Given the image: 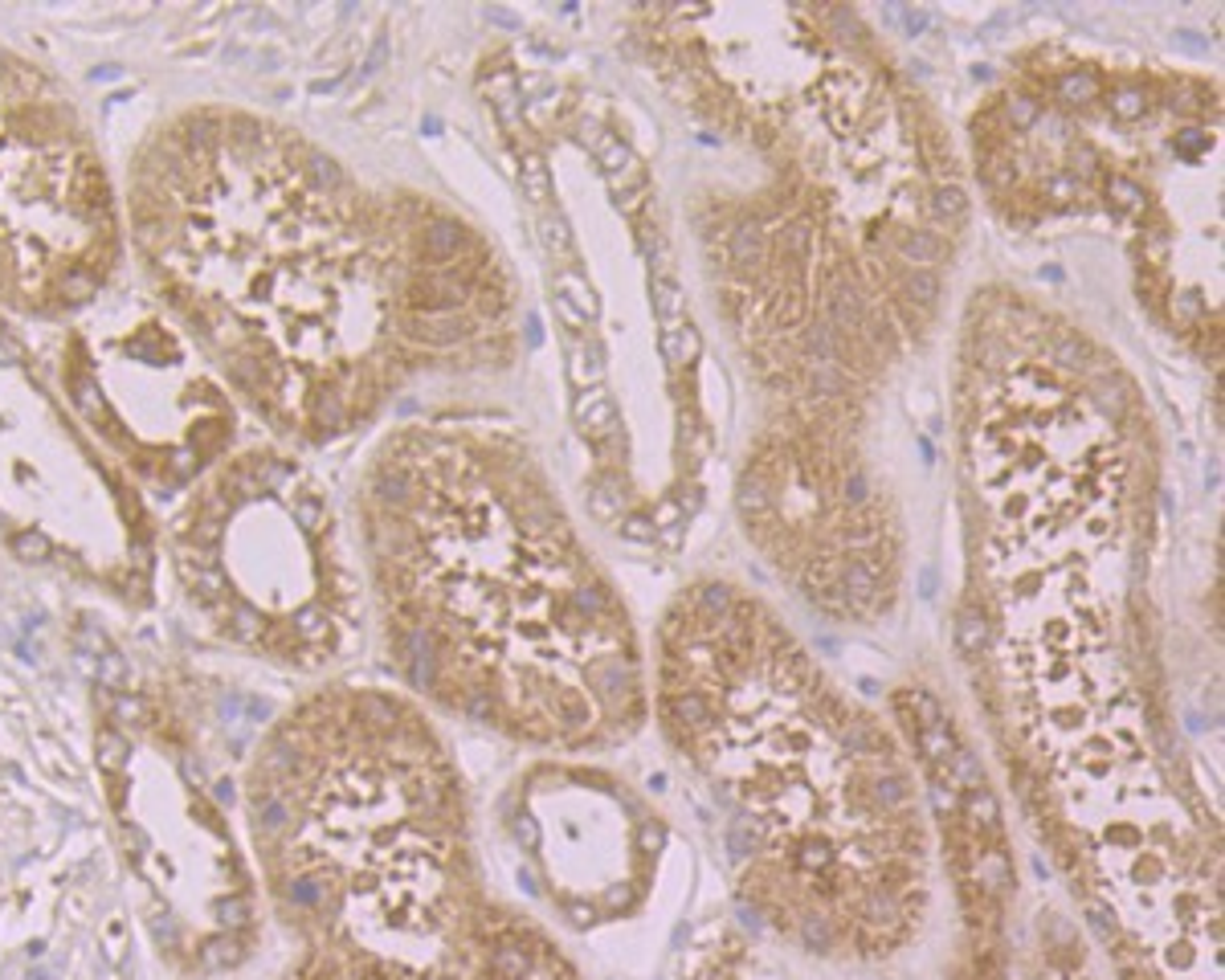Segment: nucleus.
<instances>
[{"instance_id":"obj_1","label":"nucleus","mask_w":1225,"mask_h":980,"mask_svg":"<svg viewBox=\"0 0 1225 980\" xmlns=\"http://www.w3.org/2000/svg\"><path fill=\"white\" fill-rule=\"evenodd\" d=\"M368 217L344 164L229 106L160 122L122 201L147 290L225 392L278 434L315 441L351 429L356 396L368 401L344 360L347 295L372 299L385 278L409 299L421 278L380 274Z\"/></svg>"},{"instance_id":"obj_2","label":"nucleus","mask_w":1225,"mask_h":980,"mask_svg":"<svg viewBox=\"0 0 1225 980\" xmlns=\"http://www.w3.org/2000/svg\"><path fill=\"white\" fill-rule=\"evenodd\" d=\"M245 813L270 907L302 947L425 964L482 915L457 780L385 691L290 711L257 747Z\"/></svg>"},{"instance_id":"obj_3","label":"nucleus","mask_w":1225,"mask_h":980,"mask_svg":"<svg viewBox=\"0 0 1225 980\" xmlns=\"http://www.w3.org/2000/svg\"><path fill=\"white\" fill-rule=\"evenodd\" d=\"M167 556L192 612L241 650L319 670L351 646L356 580L323 490L286 454H225L205 470L172 515Z\"/></svg>"},{"instance_id":"obj_4","label":"nucleus","mask_w":1225,"mask_h":980,"mask_svg":"<svg viewBox=\"0 0 1225 980\" xmlns=\"http://www.w3.org/2000/svg\"><path fill=\"white\" fill-rule=\"evenodd\" d=\"M122 254L115 189L74 102L0 45V306L74 319L106 295Z\"/></svg>"},{"instance_id":"obj_5","label":"nucleus","mask_w":1225,"mask_h":980,"mask_svg":"<svg viewBox=\"0 0 1225 980\" xmlns=\"http://www.w3.org/2000/svg\"><path fill=\"white\" fill-rule=\"evenodd\" d=\"M66 327V401L140 486L176 495L229 454L234 401L176 323L119 299Z\"/></svg>"},{"instance_id":"obj_6","label":"nucleus","mask_w":1225,"mask_h":980,"mask_svg":"<svg viewBox=\"0 0 1225 980\" xmlns=\"http://www.w3.org/2000/svg\"><path fill=\"white\" fill-rule=\"evenodd\" d=\"M825 311H830V327L834 331H854L866 323V306H862V295L846 282V278H834L830 282V295H825Z\"/></svg>"},{"instance_id":"obj_7","label":"nucleus","mask_w":1225,"mask_h":980,"mask_svg":"<svg viewBox=\"0 0 1225 980\" xmlns=\"http://www.w3.org/2000/svg\"><path fill=\"white\" fill-rule=\"evenodd\" d=\"M576 412H580V421H585V434H589V437H609L612 429H617V409H612V401H609L601 389H592V392L580 396Z\"/></svg>"},{"instance_id":"obj_8","label":"nucleus","mask_w":1225,"mask_h":980,"mask_svg":"<svg viewBox=\"0 0 1225 980\" xmlns=\"http://www.w3.org/2000/svg\"><path fill=\"white\" fill-rule=\"evenodd\" d=\"M727 257H731V266H740V270L760 262L764 257V229H760V221H744L740 229H731Z\"/></svg>"},{"instance_id":"obj_9","label":"nucleus","mask_w":1225,"mask_h":980,"mask_svg":"<svg viewBox=\"0 0 1225 980\" xmlns=\"http://www.w3.org/2000/svg\"><path fill=\"white\" fill-rule=\"evenodd\" d=\"M735 502H740L744 519H764V515L776 507L772 490H768V482H764L760 474H747V479L740 482V495H735Z\"/></svg>"},{"instance_id":"obj_10","label":"nucleus","mask_w":1225,"mask_h":980,"mask_svg":"<svg viewBox=\"0 0 1225 980\" xmlns=\"http://www.w3.org/2000/svg\"><path fill=\"white\" fill-rule=\"evenodd\" d=\"M899 254L911 257V262H940L944 241L936 234H927V229H907V234L899 237Z\"/></svg>"},{"instance_id":"obj_11","label":"nucleus","mask_w":1225,"mask_h":980,"mask_svg":"<svg viewBox=\"0 0 1225 980\" xmlns=\"http://www.w3.org/2000/svg\"><path fill=\"white\" fill-rule=\"evenodd\" d=\"M927 209H931V217H940V221H964V212H969V196H964L956 184H940V189H931Z\"/></svg>"},{"instance_id":"obj_12","label":"nucleus","mask_w":1225,"mask_h":980,"mask_svg":"<svg viewBox=\"0 0 1225 980\" xmlns=\"http://www.w3.org/2000/svg\"><path fill=\"white\" fill-rule=\"evenodd\" d=\"M956 641H960L964 654H980V650H985V641H989L985 612H980V609H964L960 621H956Z\"/></svg>"},{"instance_id":"obj_13","label":"nucleus","mask_w":1225,"mask_h":980,"mask_svg":"<svg viewBox=\"0 0 1225 980\" xmlns=\"http://www.w3.org/2000/svg\"><path fill=\"white\" fill-rule=\"evenodd\" d=\"M682 290L674 286V282H666V278H657L654 282V311H657V319H662L666 327H674L682 319Z\"/></svg>"},{"instance_id":"obj_14","label":"nucleus","mask_w":1225,"mask_h":980,"mask_svg":"<svg viewBox=\"0 0 1225 980\" xmlns=\"http://www.w3.org/2000/svg\"><path fill=\"white\" fill-rule=\"evenodd\" d=\"M902 290H907V299L919 302V306H936V299H940V274H936V270H911L907 282H902Z\"/></svg>"},{"instance_id":"obj_15","label":"nucleus","mask_w":1225,"mask_h":980,"mask_svg":"<svg viewBox=\"0 0 1225 980\" xmlns=\"http://www.w3.org/2000/svg\"><path fill=\"white\" fill-rule=\"evenodd\" d=\"M809 389L821 392V396H837V392H846V376L837 372V364L813 360L809 364Z\"/></svg>"},{"instance_id":"obj_16","label":"nucleus","mask_w":1225,"mask_h":980,"mask_svg":"<svg viewBox=\"0 0 1225 980\" xmlns=\"http://www.w3.org/2000/svg\"><path fill=\"white\" fill-rule=\"evenodd\" d=\"M556 290L560 295H568L572 302H576V311L580 315H596V295H592V286L580 278V274H560L556 278Z\"/></svg>"},{"instance_id":"obj_17","label":"nucleus","mask_w":1225,"mask_h":980,"mask_svg":"<svg viewBox=\"0 0 1225 980\" xmlns=\"http://www.w3.org/2000/svg\"><path fill=\"white\" fill-rule=\"evenodd\" d=\"M589 507H592V515L596 519H612L621 511V490H617V482L612 479H601L592 490H589Z\"/></svg>"},{"instance_id":"obj_18","label":"nucleus","mask_w":1225,"mask_h":980,"mask_svg":"<svg viewBox=\"0 0 1225 980\" xmlns=\"http://www.w3.org/2000/svg\"><path fill=\"white\" fill-rule=\"evenodd\" d=\"M1058 95L1070 99V102H1086V99L1099 95V78L1095 74H1086V70H1075V74H1066V78L1058 82Z\"/></svg>"},{"instance_id":"obj_19","label":"nucleus","mask_w":1225,"mask_h":980,"mask_svg":"<svg viewBox=\"0 0 1225 980\" xmlns=\"http://www.w3.org/2000/svg\"><path fill=\"white\" fill-rule=\"evenodd\" d=\"M809 241H813V229H809L805 221H792V225L780 229V254H789V257H805Z\"/></svg>"},{"instance_id":"obj_20","label":"nucleus","mask_w":1225,"mask_h":980,"mask_svg":"<svg viewBox=\"0 0 1225 980\" xmlns=\"http://www.w3.org/2000/svg\"><path fill=\"white\" fill-rule=\"evenodd\" d=\"M523 189H527L531 201H547L551 180H547V167H544L540 156H527V160H523Z\"/></svg>"},{"instance_id":"obj_21","label":"nucleus","mask_w":1225,"mask_h":980,"mask_svg":"<svg viewBox=\"0 0 1225 980\" xmlns=\"http://www.w3.org/2000/svg\"><path fill=\"white\" fill-rule=\"evenodd\" d=\"M1111 111L1120 119H1136L1144 115V95L1140 90H1120V95H1111Z\"/></svg>"},{"instance_id":"obj_22","label":"nucleus","mask_w":1225,"mask_h":980,"mask_svg":"<svg viewBox=\"0 0 1225 980\" xmlns=\"http://www.w3.org/2000/svg\"><path fill=\"white\" fill-rule=\"evenodd\" d=\"M1111 196H1115V205H1120V209H1140V205H1144V192H1140L1131 180H1124V176L1111 180Z\"/></svg>"},{"instance_id":"obj_23","label":"nucleus","mask_w":1225,"mask_h":980,"mask_svg":"<svg viewBox=\"0 0 1225 980\" xmlns=\"http://www.w3.org/2000/svg\"><path fill=\"white\" fill-rule=\"evenodd\" d=\"M1099 405L1107 409L1111 417H1124V412H1127V392H1124V385H1111V380H1107V385L1099 389Z\"/></svg>"},{"instance_id":"obj_24","label":"nucleus","mask_w":1225,"mask_h":980,"mask_svg":"<svg viewBox=\"0 0 1225 980\" xmlns=\"http://www.w3.org/2000/svg\"><path fill=\"white\" fill-rule=\"evenodd\" d=\"M1054 356H1058V364H1066V368H1079L1082 356H1086V347L1075 340V335H1062L1058 347H1054Z\"/></svg>"},{"instance_id":"obj_25","label":"nucleus","mask_w":1225,"mask_h":980,"mask_svg":"<svg viewBox=\"0 0 1225 980\" xmlns=\"http://www.w3.org/2000/svg\"><path fill=\"white\" fill-rule=\"evenodd\" d=\"M544 237H547L551 250L572 254V241H568V229H564V221H544Z\"/></svg>"},{"instance_id":"obj_26","label":"nucleus","mask_w":1225,"mask_h":980,"mask_svg":"<svg viewBox=\"0 0 1225 980\" xmlns=\"http://www.w3.org/2000/svg\"><path fill=\"white\" fill-rule=\"evenodd\" d=\"M1009 115H1013L1017 127H1030V122L1037 119V102H1030V99H1013V102H1009Z\"/></svg>"},{"instance_id":"obj_27","label":"nucleus","mask_w":1225,"mask_h":980,"mask_svg":"<svg viewBox=\"0 0 1225 980\" xmlns=\"http://www.w3.org/2000/svg\"><path fill=\"white\" fill-rule=\"evenodd\" d=\"M899 17L907 21L911 33H924V29H927V12H924V9H899Z\"/></svg>"},{"instance_id":"obj_28","label":"nucleus","mask_w":1225,"mask_h":980,"mask_svg":"<svg viewBox=\"0 0 1225 980\" xmlns=\"http://www.w3.org/2000/svg\"><path fill=\"white\" fill-rule=\"evenodd\" d=\"M527 344H531V347L544 344V327H540V319H535V315H527Z\"/></svg>"},{"instance_id":"obj_29","label":"nucleus","mask_w":1225,"mask_h":980,"mask_svg":"<svg viewBox=\"0 0 1225 980\" xmlns=\"http://www.w3.org/2000/svg\"><path fill=\"white\" fill-rule=\"evenodd\" d=\"M1176 41H1181L1185 50H1205V41H1201V37H1192L1189 29H1185V33H1176Z\"/></svg>"}]
</instances>
